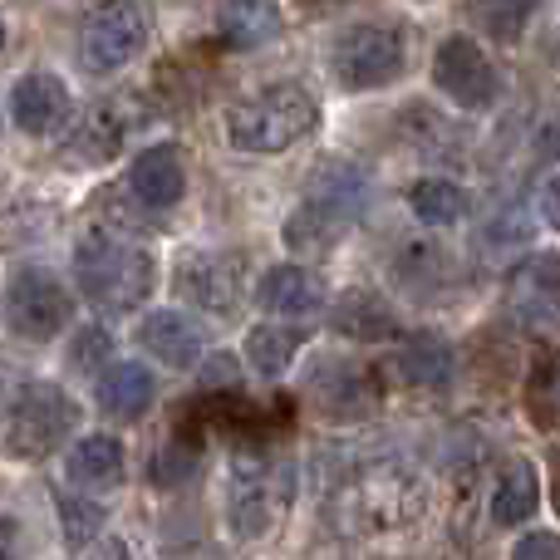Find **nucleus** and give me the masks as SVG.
<instances>
[{"instance_id":"f257e3e1","label":"nucleus","mask_w":560,"mask_h":560,"mask_svg":"<svg viewBox=\"0 0 560 560\" xmlns=\"http://www.w3.org/2000/svg\"><path fill=\"white\" fill-rule=\"evenodd\" d=\"M325 512L335 532L354 536V541H374V536H394L423 522L428 512V482L418 467L398 463V457H374L359 463L329 487Z\"/></svg>"},{"instance_id":"f03ea898","label":"nucleus","mask_w":560,"mask_h":560,"mask_svg":"<svg viewBox=\"0 0 560 560\" xmlns=\"http://www.w3.org/2000/svg\"><path fill=\"white\" fill-rule=\"evenodd\" d=\"M295 497V467L285 453L266 443L232 447L226 463V526L236 541H266L290 512Z\"/></svg>"},{"instance_id":"7ed1b4c3","label":"nucleus","mask_w":560,"mask_h":560,"mask_svg":"<svg viewBox=\"0 0 560 560\" xmlns=\"http://www.w3.org/2000/svg\"><path fill=\"white\" fill-rule=\"evenodd\" d=\"M74 285L104 315H133L158 285V261L148 246L118 232H89L74 246Z\"/></svg>"},{"instance_id":"20e7f679","label":"nucleus","mask_w":560,"mask_h":560,"mask_svg":"<svg viewBox=\"0 0 560 560\" xmlns=\"http://www.w3.org/2000/svg\"><path fill=\"white\" fill-rule=\"evenodd\" d=\"M315 128H319V98L295 79L266 84L226 108V143L236 153L276 158L285 148H295L300 138H310Z\"/></svg>"},{"instance_id":"39448f33","label":"nucleus","mask_w":560,"mask_h":560,"mask_svg":"<svg viewBox=\"0 0 560 560\" xmlns=\"http://www.w3.org/2000/svg\"><path fill=\"white\" fill-rule=\"evenodd\" d=\"M300 394H305L310 413L319 423H335V428H349V423H369V418L384 408V384H378V369H369L364 359L354 354H315L300 374Z\"/></svg>"},{"instance_id":"423d86ee","label":"nucleus","mask_w":560,"mask_h":560,"mask_svg":"<svg viewBox=\"0 0 560 560\" xmlns=\"http://www.w3.org/2000/svg\"><path fill=\"white\" fill-rule=\"evenodd\" d=\"M79 428V404L49 378H30L15 388L5 408V453L15 463H45L65 447V438Z\"/></svg>"},{"instance_id":"0eeeda50","label":"nucleus","mask_w":560,"mask_h":560,"mask_svg":"<svg viewBox=\"0 0 560 560\" xmlns=\"http://www.w3.org/2000/svg\"><path fill=\"white\" fill-rule=\"evenodd\" d=\"M408 65V45H404V30L398 25H349L335 35L329 45V79L349 94H369V89H388L404 79Z\"/></svg>"},{"instance_id":"6e6552de","label":"nucleus","mask_w":560,"mask_h":560,"mask_svg":"<svg viewBox=\"0 0 560 560\" xmlns=\"http://www.w3.org/2000/svg\"><path fill=\"white\" fill-rule=\"evenodd\" d=\"M153 10L143 0H98L79 25V65L89 74H118L148 49Z\"/></svg>"},{"instance_id":"1a4fd4ad","label":"nucleus","mask_w":560,"mask_h":560,"mask_svg":"<svg viewBox=\"0 0 560 560\" xmlns=\"http://www.w3.org/2000/svg\"><path fill=\"white\" fill-rule=\"evenodd\" d=\"M5 319L20 339L45 345V339L65 335V325L74 319V300H69L65 280L55 271H45V266H20L5 290Z\"/></svg>"},{"instance_id":"9d476101","label":"nucleus","mask_w":560,"mask_h":560,"mask_svg":"<svg viewBox=\"0 0 560 560\" xmlns=\"http://www.w3.org/2000/svg\"><path fill=\"white\" fill-rule=\"evenodd\" d=\"M433 84L443 98H453L467 114H482L502 94V74H497L492 55L477 45L472 35H447L433 55Z\"/></svg>"},{"instance_id":"9b49d317","label":"nucleus","mask_w":560,"mask_h":560,"mask_svg":"<svg viewBox=\"0 0 560 560\" xmlns=\"http://www.w3.org/2000/svg\"><path fill=\"white\" fill-rule=\"evenodd\" d=\"M177 300L207 310V315H236L246 300V256L242 252H192L177 261L173 276Z\"/></svg>"},{"instance_id":"f8f14e48","label":"nucleus","mask_w":560,"mask_h":560,"mask_svg":"<svg viewBox=\"0 0 560 560\" xmlns=\"http://www.w3.org/2000/svg\"><path fill=\"white\" fill-rule=\"evenodd\" d=\"M506 315L526 329V335H546L560 325V256L551 252H526L522 261L506 271Z\"/></svg>"},{"instance_id":"ddd939ff","label":"nucleus","mask_w":560,"mask_h":560,"mask_svg":"<svg viewBox=\"0 0 560 560\" xmlns=\"http://www.w3.org/2000/svg\"><path fill=\"white\" fill-rule=\"evenodd\" d=\"M354 222H359L354 207H339V202H329V197L305 192V202H295V212L280 226V242H285V252L295 256V261H325V256L354 232Z\"/></svg>"},{"instance_id":"4468645a","label":"nucleus","mask_w":560,"mask_h":560,"mask_svg":"<svg viewBox=\"0 0 560 560\" xmlns=\"http://www.w3.org/2000/svg\"><path fill=\"white\" fill-rule=\"evenodd\" d=\"M69 114H74V94H69V84L59 74H49V69H30V74H20L15 84H10V118H15L20 133L49 138L69 124Z\"/></svg>"},{"instance_id":"2eb2a0df","label":"nucleus","mask_w":560,"mask_h":560,"mask_svg":"<svg viewBox=\"0 0 560 560\" xmlns=\"http://www.w3.org/2000/svg\"><path fill=\"white\" fill-rule=\"evenodd\" d=\"M325 280H319L310 266L300 261H285V266H271V271L261 276V285H256V305L266 310V315L276 319H315L319 310H325Z\"/></svg>"},{"instance_id":"dca6fc26","label":"nucleus","mask_w":560,"mask_h":560,"mask_svg":"<svg viewBox=\"0 0 560 560\" xmlns=\"http://www.w3.org/2000/svg\"><path fill=\"white\" fill-rule=\"evenodd\" d=\"M329 329L339 339H354V345H384V339L398 335V315L388 305V295H378L374 285H349L329 305Z\"/></svg>"},{"instance_id":"f3484780","label":"nucleus","mask_w":560,"mask_h":560,"mask_svg":"<svg viewBox=\"0 0 560 560\" xmlns=\"http://www.w3.org/2000/svg\"><path fill=\"white\" fill-rule=\"evenodd\" d=\"M138 345L167 369H192L207 354V329L187 310H153L138 325Z\"/></svg>"},{"instance_id":"a211bd4d","label":"nucleus","mask_w":560,"mask_h":560,"mask_svg":"<svg viewBox=\"0 0 560 560\" xmlns=\"http://www.w3.org/2000/svg\"><path fill=\"white\" fill-rule=\"evenodd\" d=\"M128 192H133L143 207H153V212H167V207L183 202L187 167H183V153H177V143L143 148V153L128 163Z\"/></svg>"},{"instance_id":"6ab92c4d","label":"nucleus","mask_w":560,"mask_h":560,"mask_svg":"<svg viewBox=\"0 0 560 560\" xmlns=\"http://www.w3.org/2000/svg\"><path fill=\"white\" fill-rule=\"evenodd\" d=\"M65 477L79 487V492H114V487H124L128 477V457H124V443H118L114 433H89L79 438L74 447L65 453Z\"/></svg>"},{"instance_id":"aec40b11","label":"nucleus","mask_w":560,"mask_h":560,"mask_svg":"<svg viewBox=\"0 0 560 560\" xmlns=\"http://www.w3.org/2000/svg\"><path fill=\"white\" fill-rule=\"evenodd\" d=\"M394 276H398V285L413 300H423V305H443V300L463 285V266H457L453 256L438 252V246H418V242L398 252Z\"/></svg>"},{"instance_id":"412c9836","label":"nucleus","mask_w":560,"mask_h":560,"mask_svg":"<svg viewBox=\"0 0 560 560\" xmlns=\"http://www.w3.org/2000/svg\"><path fill=\"white\" fill-rule=\"evenodd\" d=\"M94 398L108 418H128V423H133V418H143L148 408H153L158 378H153V369L138 364V359H114L108 369H98Z\"/></svg>"},{"instance_id":"4be33fe9","label":"nucleus","mask_w":560,"mask_h":560,"mask_svg":"<svg viewBox=\"0 0 560 560\" xmlns=\"http://www.w3.org/2000/svg\"><path fill=\"white\" fill-rule=\"evenodd\" d=\"M453 369H457L453 345L443 335H433V329L404 335V345L394 349V374L408 388H447L453 384Z\"/></svg>"},{"instance_id":"5701e85b","label":"nucleus","mask_w":560,"mask_h":560,"mask_svg":"<svg viewBox=\"0 0 560 560\" xmlns=\"http://www.w3.org/2000/svg\"><path fill=\"white\" fill-rule=\"evenodd\" d=\"M280 5L276 0H226L217 15V39L226 49H261L280 35Z\"/></svg>"},{"instance_id":"b1692460","label":"nucleus","mask_w":560,"mask_h":560,"mask_svg":"<svg viewBox=\"0 0 560 560\" xmlns=\"http://www.w3.org/2000/svg\"><path fill=\"white\" fill-rule=\"evenodd\" d=\"M536 506H541V477H536V467L526 463V457H512L492 487V522L522 526L536 516Z\"/></svg>"},{"instance_id":"393cba45","label":"nucleus","mask_w":560,"mask_h":560,"mask_svg":"<svg viewBox=\"0 0 560 560\" xmlns=\"http://www.w3.org/2000/svg\"><path fill=\"white\" fill-rule=\"evenodd\" d=\"M536 5L541 0H467V20L497 45H516L536 20Z\"/></svg>"},{"instance_id":"a878e982","label":"nucleus","mask_w":560,"mask_h":560,"mask_svg":"<svg viewBox=\"0 0 560 560\" xmlns=\"http://www.w3.org/2000/svg\"><path fill=\"white\" fill-rule=\"evenodd\" d=\"M408 207H413V217L428 226H453L472 212V197H467V187L447 183V177H423V183H413V192H408Z\"/></svg>"},{"instance_id":"bb28decb","label":"nucleus","mask_w":560,"mask_h":560,"mask_svg":"<svg viewBox=\"0 0 560 560\" xmlns=\"http://www.w3.org/2000/svg\"><path fill=\"white\" fill-rule=\"evenodd\" d=\"M300 354V329L290 325H252L246 329V364L261 378H280Z\"/></svg>"},{"instance_id":"cd10ccee","label":"nucleus","mask_w":560,"mask_h":560,"mask_svg":"<svg viewBox=\"0 0 560 560\" xmlns=\"http://www.w3.org/2000/svg\"><path fill=\"white\" fill-rule=\"evenodd\" d=\"M118 148H124V118H118L114 104H98L94 114L74 128V138H69V153H74L79 163H108Z\"/></svg>"},{"instance_id":"c85d7f7f","label":"nucleus","mask_w":560,"mask_h":560,"mask_svg":"<svg viewBox=\"0 0 560 560\" xmlns=\"http://www.w3.org/2000/svg\"><path fill=\"white\" fill-rule=\"evenodd\" d=\"M536 242V212L526 202H502L482 226V252H526Z\"/></svg>"},{"instance_id":"c756f323","label":"nucleus","mask_w":560,"mask_h":560,"mask_svg":"<svg viewBox=\"0 0 560 560\" xmlns=\"http://www.w3.org/2000/svg\"><path fill=\"white\" fill-rule=\"evenodd\" d=\"M197 467H202V443H197L192 433H173L153 457V482L158 487H183V482L197 477Z\"/></svg>"},{"instance_id":"7c9ffc66","label":"nucleus","mask_w":560,"mask_h":560,"mask_svg":"<svg viewBox=\"0 0 560 560\" xmlns=\"http://www.w3.org/2000/svg\"><path fill=\"white\" fill-rule=\"evenodd\" d=\"M59 522H65V541L74 546V551H84L89 541H98V536H104V506L89 502V497L65 492V497H59Z\"/></svg>"},{"instance_id":"2f4dec72","label":"nucleus","mask_w":560,"mask_h":560,"mask_svg":"<svg viewBox=\"0 0 560 560\" xmlns=\"http://www.w3.org/2000/svg\"><path fill=\"white\" fill-rule=\"evenodd\" d=\"M526 404H532V418L541 428L560 423V349L541 364V374L532 378V398H526Z\"/></svg>"},{"instance_id":"473e14b6","label":"nucleus","mask_w":560,"mask_h":560,"mask_svg":"<svg viewBox=\"0 0 560 560\" xmlns=\"http://www.w3.org/2000/svg\"><path fill=\"white\" fill-rule=\"evenodd\" d=\"M108 354H114V335H108L104 325H89L74 335V349H69V359H74V369H108Z\"/></svg>"},{"instance_id":"72a5a7b5","label":"nucleus","mask_w":560,"mask_h":560,"mask_svg":"<svg viewBox=\"0 0 560 560\" xmlns=\"http://www.w3.org/2000/svg\"><path fill=\"white\" fill-rule=\"evenodd\" d=\"M512 560H560V536L556 532H532L516 541Z\"/></svg>"},{"instance_id":"f704fd0d","label":"nucleus","mask_w":560,"mask_h":560,"mask_svg":"<svg viewBox=\"0 0 560 560\" xmlns=\"http://www.w3.org/2000/svg\"><path fill=\"white\" fill-rule=\"evenodd\" d=\"M0 560H25V526L10 512H0Z\"/></svg>"},{"instance_id":"c9c22d12","label":"nucleus","mask_w":560,"mask_h":560,"mask_svg":"<svg viewBox=\"0 0 560 560\" xmlns=\"http://www.w3.org/2000/svg\"><path fill=\"white\" fill-rule=\"evenodd\" d=\"M532 153H536V158H560V118H551V124H546L541 133H536Z\"/></svg>"},{"instance_id":"e433bc0d","label":"nucleus","mask_w":560,"mask_h":560,"mask_svg":"<svg viewBox=\"0 0 560 560\" xmlns=\"http://www.w3.org/2000/svg\"><path fill=\"white\" fill-rule=\"evenodd\" d=\"M541 217H546L551 226H560V173L541 187Z\"/></svg>"},{"instance_id":"4c0bfd02","label":"nucleus","mask_w":560,"mask_h":560,"mask_svg":"<svg viewBox=\"0 0 560 560\" xmlns=\"http://www.w3.org/2000/svg\"><path fill=\"white\" fill-rule=\"evenodd\" d=\"M207 384H212V388H232L236 384V364H232V359H212V364H207Z\"/></svg>"},{"instance_id":"58836bf2","label":"nucleus","mask_w":560,"mask_h":560,"mask_svg":"<svg viewBox=\"0 0 560 560\" xmlns=\"http://www.w3.org/2000/svg\"><path fill=\"white\" fill-rule=\"evenodd\" d=\"M551 497H556V512H560V453H556V467H551Z\"/></svg>"},{"instance_id":"ea45409f","label":"nucleus","mask_w":560,"mask_h":560,"mask_svg":"<svg viewBox=\"0 0 560 560\" xmlns=\"http://www.w3.org/2000/svg\"><path fill=\"white\" fill-rule=\"evenodd\" d=\"M183 560H222L217 551H192V556H183Z\"/></svg>"},{"instance_id":"a19ab883","label":"nucleus","mask_w":560,"mask_h":560,"mask_svg":"<svg viewBox=\"0 0 560 560\" xmlns=\"http://www.w3.org/2000/svg\"><path fill=\"white\" fill-rule=\"evenodd\" d=\"M310 5H349V0H310Z\"/></svg>"},{"instance_id":"79ce46f5","label":"nucleus","mask_w":560,"mask_h":560,"mask_svg":"<svg viewBox=\"0 0 560 560\" xmlns=\"http://www.w3.org/2000/svg\"><path fill=\"white\" fill-rule=\"evenodd\" d=\"M0 45H5V25H0Z\"/></svg>"}]
</instances>
